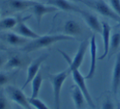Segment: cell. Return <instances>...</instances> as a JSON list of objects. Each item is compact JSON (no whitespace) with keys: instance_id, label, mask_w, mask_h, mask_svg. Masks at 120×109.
Returning a JSON list of instances; mask_svg holds the SVG:
<instances>
[{"instance_id":"obj_27","label":"cell","mask_w":120,"mask_h":109,"mask_svg":"<svg viewBox=\"0 0 120 109\" xmlns=\"http://www.w3.org/2000/svg\"><path fill=\"white\" fill-rule=\"evenodd\" d=\"M102 109H115V106L113 102L109 98H107L102 105Z\"/></svg>"},{"instance_id":"obj_20","label":"cell","mask_w":120,"mask_h":109,"mask_svg":"<svg viewBox=\"0 0 120 109\" xmlns=\"http://www.w3.org/2000/svg\"><path fill=\"white\" fill-rule=\"evenodd\" d=\"M21 17H7L0 20V31H6L14 29L20 21Z\"/></svg>"},{"instance_id":"obj_17","label":"cell","mask_w":120,"mask_h":109,"mask_svg":"<svg viewBox=\"0 0 120 109\" xmlns=\"http://www.w3.org/2000/svg\"><path fill=\"white\" fill-rule=\"evenodd\" d=\"M71 95L76 109H84L86 100L84 94L77 84H74L71 87Z\"/></svg>"},{"instance_id":"obj_28","label":"cell","mask_w":120,"mask_h":109,"mask_svg":"<svg viewBox=\"0 0 120 109\" xmlns=\"http://www.w3.org/2000/svg\"><path fill=\"white\" fill-rule=\"evenodd\" d=\"M8 56L5 53H0V68H2L4 66L6 62L8 61Z\"/></svg>"},{"instance_id":"obj_10","label":"cell","mask_w":120,"mask_h":109,"mask_svg":"<svg viewBox=\"0 0 120 109\" xmlns=\"http://www.w3.org/2000/svg\"><path fill=\"white\" fill-rule=\"evenodd\" d=\"M30 18V16L26 17H21L20 21L18 22L17 25L14 28V31L16 33H17L18 35H22V37H25L29 40H35V39L40 37V35L39 34H37L36 32H35L33 30L30 28L25 23V22L26 20Z\"/></svg>"},{"instance_id":"obj_8","label":"cell","mask_w":120,"mask_h":109,"mask_svg":"<svg viewBox=\"0 0 120 109\" xmlns=\"http://www.w3.org/2000/svg\"><path fill=\"white\" fill-rule=\"evenodd\" d=\"M49 54L48 53H43L40 55L39 58H37L36 59H35L34 61H32L29 64L28 68H27V73H26V79L25 82H24L23 85L22 87V89H24L30 82L32 81V80L36 76V75L39 73L40 68L41 66V65L44 63V62H45V60L48 58Z\"/></svg>"},{"instance_id":"obj_18","label":"cell","mask_w":120,"mask_h":109,"mask_svg":"<svg viewBox=\"0 0 120 109\" xmlns=\"http://www.w3.org/2000/svg\"><path fill=\"white\" fill-rule=\"evenodd\" d=\"M120 87V52L117 54L115 63L113 66L112 76V90L114 95H117Z\"/></svg>"},{"instance_id":"obj_1","label":"cell","mask_w":120,"mask_h":109,"mask_svg":"<svg viewBox=\"0 0 120 109\" xmlns=\"http://www.w3.org/2000/svg\"><path fill=\"white\" fill-rule=\"evenodd\" d=\"M72 40H74V37L69 36V35H64V34L40 35V37L35 39V40H30L29 43L26 44L25 46L22 47L20 50L21 52L24 53H29L42 49V48H47L49 46H51L58 42Z\"/></svg>"},{"instance_id":"obj_14","label":"cell","mask_w":120,"mask_h":109,"mask_svg":"<svg viewBox=\"0 0 120 109\" xmlns=\"http://www.w3.org/2000/svg\"><path fill=\"white\" fill-rule=\"evenodd\" d=\"M46 4L48 5H51L55 7L58 10L64 11V12H80L82 9L77 5L73 4L69 0H46Z\"/></svg>"},{"instance_id":"obj_34","label":"cell","mask_w":120,"mask_h":109,"mask_svg":"<svg viewBox=\"0 0 120 109\" xmlns=\"http://www.w3.org/2000/svg\"><path fill=\"white\" fill-rule=\"evenodd\" d=\"M0 17H1V12H0Z\"/></svg>"},{"instance_id":"obj_15","label":"cell","mask_w":120,"mask_h":109,"mask_svg":"<svg viewBox=\"0 0 120 109\" xmlns=\"http://www.w3.org/2000/svg\"><path fill=\"white\" fill-rule=\"evenodd\" d=\"M6 4L13 12H22L31 9L35 2L33 0H7Z\"/></svg>"},{"instance_id":"obj_4","label":"cell","mask_w":120,"mask_h":109,"mask_svg":"<svg viewBox=\"0 0 120 109\" xmlns=\"http://www.w3.org/2000/svg\"><path fill=\"white\" fill-rule=\"evenodd\" d=\"M80 3L86 4L88 7L95 10L100 15L104 17H109V18L114 20L115 22H118L120 20V17L103 0H81Z\"/></svg>"},{"instance_id":"obj_31","label":"cell","mask_w":120,"mask_h":109,"mask_svg":"<svg viewBox=\"0 0 120 109\" xmlns=\"http://www.w3.org/2000/svg\"><path fill=\"white\" fill-rule=\"evenodd\" d=\"M72 1H74V2H81V0H72Z\"/></svg>"},{"instance_id":"obj_19","label":"cell","mask_w":120,"mask_h":109,"mask_svg":"<svg viewBox=\"0 0 120 109\" xmlns=\"http://www.w3.org/2000/svg\"><path fill=\"white\" fill-rule=\"evenodd\" d=\"M64 35L74 37L81 35L82 32V29L78 22H77L74 20H69L64 24Z\"/></svg>"},{"instance_id":"obj_21","label":"cell","mask_w":120,"mask_h":109,"mask_svg":"<svg viewBox=\"0 0 120 109\" xmlns=\"http://www.w3.org/2000/svg\"><path fill=\"white\" fill-rule=\"evenodd\" d=\"M17 73H18V70L0 72V87H5L10 84V83L13 81L17 77Z\"/></svg>"},{"instance_id":"obj_26","label":"cell","mask_w":120,"mask_h":109,"mask_svg":"<svg viewBox=\"0 0 120 109\" xmlns=\"http://www.w3.org/2000/svg\"><path fill=\"white\" fill-rule=\"evenodd\" d=\"M110 7L120 17V0H109Z\"/></svg>"},{"instance_id":"obj_11","label":"cell","mask_w":120,"mask_h":109,"mask_svg":"<svg viewBox=\"0 0 120 109\" xmlns=\"http://www.w3.org/2000/svg\"><path fill=\"white\" fill-rule=\"evenodd\" d=\"M90 68L87 75L85 76L86 80L92 79L95 73L96 70V61H97V44L96 39L95 35H92L91 39L90 40Z\"/></svg>"},{"instance_id":"obj_5","label":"cell","mask_w":120,"mask_h":109,"mask_svg":"<svg viewBox=\"0 0 120 109\" xmlns=\"http://www.w3.org/2000/svg\"><path fill=\"white\" fill-rule=\"evenodd\" d=\"M89 45H90V42H88V40H83L82 43L80 44L78 47V49H77V53H76L75 56H74L73 59L72 60V58L67 54L64 52L61 51V50H58V53L62 55L63 58L66 60V62L68 64L69 71H72V70L75 69H79L80 66H82V62H83L84 58H85L86 53V50L88 48Z\"/></svg>"},{"instance_id":"obj_30","label":"cell","mask_w":120,"mask_h":109,"mask_svg":"<svg viewBox=\"0 0 120 109\" xmlns=\"http://www.w3.org/2000/svg\"><path fill=\"white\" fill-rule=\"evenodd\" d=\"M115 109H120V102H118V104H117V107Z\"/></svg>"},{"instance_id":"obj_22","label":"cell","mask_w":120,"mask_h":109,"mask_svg":"<svg viewBox=\"0 0 120 109\" xmlns=\"http://www.w3.org/2000/svg\"><path fill=\"white\" fill-rule=\"evenodd\" d=\"M30 83H31V94L30 97L38 98L40 88H41L42 83H43V76H42L41 73L39 72Z\"/></svg>"},{"instance_id":"obj_25","label":"cell","mask_w":120,"mask_h":109,"mask_svg":"<svg viewBox=\"0 0 120 109\" xmlns=\"http://www.w3.org/2000/svg\"><path fill=\"white\" fill-rule=\"evenodd\" d=\"M0 109H10L8 98L4 92H0Z\"/></svg>"},{"instance_id":"obj_23","label":"cell","mask_w":120,"mask_h":109,"mask_svg":"<svg viewBox=\"0 0 120 109\" xmlns=\"http://www.w3.org/2000/svg\"><path fill=\"white\" fill-rule=\"evenodd\" d=\"M120 47V33L116 32L113 33L111 35L110 38V43H109V50L108 57L110 58L118 50Z\"/></svg>"},{"instance_id":"obj_13","label":"cell","mask_w":120,"mask_h":109,"mask_svg":"<svg viewBox=\"0 0 120 109\" xmlns=\"http://www.w3.org/2000/svg\"><path fill=\"white\" fill-rule=\"evenodd\" d=\"M79 14L82 16V19H83L84 22H86V24L88 25L90 30H92L94 32L101 34L102 24L100 23V22L99 21L98 17L84 10H81Z\"/></svg>"},{"instance_id":"obj_33","label":"cell","mask_w":120,"mask_h":109,"mask_svg":"<svg viewBox=\"0 0 120 109\" xmlns=\"http://www.w3.org/2000/svg\"><path fill=\"white\" fill-rule=\"evenodd\" d=\"M17 109H24V108H22V107H17Z\"/></svg>"},{"instance_id":"obj_32","label":"cell","mask_w":120,"mask_h":109,"mask_svg":"<svg viewBox=\"0 0 120 109\" xmlns=\"http://www.w3.org/2000/svg\"><path fill=\"white\" fill-rule=\"evenodd\" d=\"M118 26H120V20H119V22H118Z\"/></svg>"},{"instance_id":"obj_7","label":"cell","mask_w":120,"mask_h":109,"mask_svg":"<svg viewBox=\"0 0 120 109\" xmlns=\"http://www.w3.org/2000/svg\"><path fill=\"white\" fill-rule=\"evenodd\" d=\"M70 71V74H72V79H73L74 82H75V84H77L80 89L82 91V93L84 94V96L86 98V102L89 106H90L91 108L95 109V105L93 102V99L91 98V95H90V92L88 90V88L86 86V78L85 76H82V74L80 72L79 69H75V70H72Z\"/></svg>"},{"instance_id":"obj_24","label":"cell","mask_w":120,"mask_h":109,"mask_svg":"<svg viewBox=\"0 0 120 109\" xmlns=\"http://www.w3.org/2000/svg\"><path fill=\"white\" fill-rule=\"evenodd\" d=\"M28 100L30 104L35 109H50L42 100L38 98H31L28 97Z\"/></svg>"},{"instance_id":"obj_6","label":"cell","mask_w":120,"mask_h":109,"mask_svg":"<svg viewBox=\"0 0 120 109\" xmlns=\"http://www.w3.org/2000/svg\"><path fill=\"white\" fill-rule=\"evenodd\" d=\"M0 40L4 44L13 47H23L29 43L30 40L18 35L15 31H0Z\"/></svg>"},{"instance_id":"obj_16","label":"cell","mask_w":120,"mask_h":109,"mask_svg":"<svg viewBox=\"0 0 120 109\" xmlns=\"http://www.w3.org/2000/svg\"><path fill=\"white\" fill-rule=\"evenodd\" d=\"M102 39H103L104 44V53L99 58L100 60H103L108 56L109 50V43L110 38H111V27L106 22H102Z\"/></svg>"},{"instance_id":"obj_29","label":"cell","mask_w":120,"mask_h":109,"mask_svg":"<svg viewBox=\"0 0 120 109\" xmlns=\"http://www.w3.org/2000/svg\"><path fill=\"white\" fill-rule=\"evenodd\" d=\"M7 50V47L4 45V44L0 40V51H6Z\"/></svg>"},{"instance_id":"obj_12","label":"cell","mask_w":120,"mask_h":109,"mask_svg":"<svg viewBox=\"0 0 120 109\" xmlns=\"http://www.w3.org/2000/svg\"><path fill=\"white\" fill-rule=\"evenodd\" d=\"M31 9L39 26H40V22H41V20L44 16L46 15V14L58 11V9L56 8L55 7H53L51 5H48V4L45 5V4H42L40 3H37V2H35V5L31 7Z\"/></svg>"},{"instance_id":"obj_2","label":"cell","mask_w":120,"mask_h":109,"mask_svg":"<svg viewBox=\"0 0 120 109\" xmlns=\"http://www.w3.org/2000/svg\"><path fill=\"white\" fill-rule=\"evenodd\" d=\"M69 75H70V71L68 69L56 74L49 75V80L53 86L54 109H60V95H61L62 87Z\"/></svg>"},{"instance_id":"obj_3","label":"cell","mask_w":120,"mask_h":109,"mask_svg":"<svg viewBox=\"0 0 120 109\" xmlns=\"http://www.w3.org/2000/svg\"><path fill=\"white\" fill-rule=\"evenodd\" d=\"M4 94L9 100L15 102L19 107L24 109H33L34 107L30 104L28 97L23 93L22 89L17 88V86L8 84L4 87Z\"/></svg>"},{"instance_id":"obj_9","label":"cell","mask_w":120,"mask_h":109,"mask_svg":"<svg viewBox=\"0 0 120 109\" xmlns=\"http://www.w3.org/2000/svg\"><path fill=\"white\" fill-rule=\"evenodd\" d=\"M31 62L28 56L25 54H13L8 57L4 68L6 71H17L22 69Z\"/></svg>"}]
</instances>
